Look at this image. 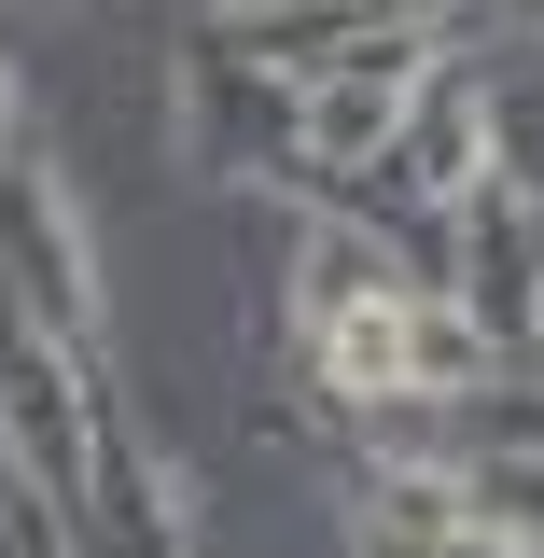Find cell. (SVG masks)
Masks as SVG:
<instances>
[{"label": "cell", "instance_id": "obj_1", "mask_svg": "<svg viewBox=\"0 0 544 558\" xmlns=\"http://www.w3.org/2000/svg\"><path fill=\"white\" fill-rule=\"evenodd\" d=\"M0 447H14V475L28 488H84L98 461V405H84V349H57L14 293H0Z\"/></svg>", "mask_w": 544, "mask_h": 558}, {"label": "cell", "instance_id": "obj_2", "mask_svg": "<svg viewBox=\"0 0 544 558\" xmlns=\"http://www.w3.org/2000/svg\"><path fill=\"white\" fill-rule=\"evenodd\" d=\"M0 293L43 322L57 349H98V293H84V238H70V209L43 196V168L0 140Z\"/></svg>", "mask_w": 544, "mask_h": 558}, {"label": "cell", "instance_id": "obj_3", "mask_svg": "<svg viewBox=\"0 0 544 558\" xmlns=\"http://www.w3.org/2000/svg\"><path fill=\"white\" fill-rule=\"evenodd\" d=\"M377 14H406V0H238L209 43H238V57H266V70H293V84H307V70H336Z\"/></svg>", "mask_w": 544, "mask_h": 558}, {"label": "cell", "instance_id": "obj_4", "mask_svg": "<svg viewBox=\"0 0 544 558\" xmlns=\"http://www.w3.org/2000/svg\"><path fill=\"white\" fill-rule=\"evenodd\" d=\"M391 293H406V252H391V223H363V209H322V223H307V322L391 307Z\"/></svg>", "mask_w": 544, "mask_h": 558}, {"label": "cell", "instance_id": "obj_5", "mask_svg": "<svg viewBox=\"0 0 544 558\" xmlns=\"http://www.w3.org/2000/svg\"><path fill=\"white\" fill-rule=\"evenodd\" d=\"M461 531H503V545H544V433H503L461 461Z\"/></svg>", "mask_w": 544, "mask_h": 558}, {"label": "cell", "instance_id": "obj_6", "mask_svg": "<svg viewBox=\"0 0 544 558\" xmlns=\"http://www.w3.org/2000/svg\"><path fill=\"white\" fill-rule=\"evenodd\" d=\"M475 112H488V168H503V182L544 209V43L488 70V84H475Z\"/></svg>", "mask_w": 544, "mask_h": 558}, {"label": "cell", "instance_id": "obj_7", "mask_svg": "<svg viewBox=\"0 0 544 558\" xmlns=\"http://www.w3.org/2000/svg\"><path fill=\"white\" fill-rule=\"evenodd\" d=\"M322 377H336V405H391V391H406V293L322 322Z\"/></svg>", "mask_w": 544, "mask_h": 558}, {"label": "cell", "instance_id": "obj_8", "mask_svg": "<svg viewBox=\"0 0 544 558\" xmlns=\"http://www.w3.org/2000/svg\"><path fill=\"white\" fill-rule=\"evenodd\" d=\"M363 502H377V545H447L461 531V475H433V461L419 475H377Z\"/></svg>", "mask_w": 544, "mask_h": 558}, {"label": "cell", "instance_id": "obj_9", "mask_svg": "<svg viewBox=\"0 0 544 558\" xmlns=\"http://www.w3.org/2000/svg\"><path fill=\"white\" fill-rule=\"evenodd\" d=\"M419 558H544V545H503V531H447V545H419Z\"/></svg>", "mask_w": 544, "mask_h": 558}, {"label": "cell", "instance_id": "obj_10", "mask_svg": "<svg viewBox=\"0 0 544 558\" xmlns=\"http://www.w3.org/2000/svg\"><path fill=\"white\" fill-rule=\"evenodd\" d=\"M406 14H419V28H447V14H488V0H406Z\"/></svg>", "mask_w": 544, "mask_h": 558}, {"label": "cell", "instance_id": "obj_11", "mask_svg": "<svg viewBox=\"0 0 544 558\" xmlns=\"http://www.w3.org/2000/svg\"><path fill=\"white\" fill-rule=\"evenodd\" d=\"M0 140H14V70H0Z\"/></svg>", "mask_w": 544, "mask_h": 558}, {"label": "cell", "instance_id": "obj_12", "mask_svg": "<svg viewBox=\"0 0 544 558\" xmlns=\"http://www.w3.org/2000/svg\"><path fill=\"white\" fill-rule=\"evenodd\" d=\"M531 363H544V322H531Z\"/></svg>", "mask_w": 544, "mask_h": 558}]
</instances>
